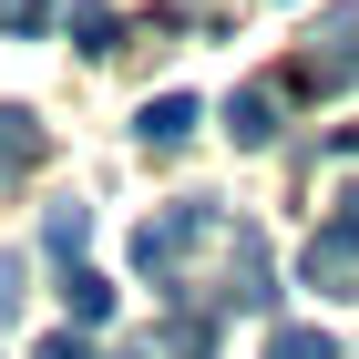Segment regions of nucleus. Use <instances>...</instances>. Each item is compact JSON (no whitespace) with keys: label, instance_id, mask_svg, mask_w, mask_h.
I'll return each mask as SVG.
<instances>
[{"label":"nucleus","instance_id":"obj_9","mask_svg":"<svg viewBox=\"0 0 359 359\" xmlns=\"http://www.w3.org/2000/svg\"><path fill=\"white\" fill-rule=\"evenodd\" d=\"M72 41H83V52H113V41H123L113 0H72Z\"/></svg>","mask_w":359,"mask_h":359},{"label":"nucleus","instance_id":"obj_3","mask_svg":"<svg viewBox=\"0 0 359 359\" xmlns=\"http://www.w3.org/2000/svg\"><path fill=\"white\" fill-rule=\"evenodd\" d=\"M195 123H205V103H195V93H154V103L134 113V134L154 144V154H175V144H185Z\"/></svg>","mask_w":359,"mask_h":359},{"label":"nucleus","instance_id":"obj_6","mask_svg":"<svg viewBox=\"0 0 359 359\" xmlns=\"http://www.w3.org/2000/svg\"><path fill=\"white\" fill-rule=\"evenodd\" d=\"M226 134H236V144H277V93H267V83H247L236 103H226Z\"/></svg>","mask_w":359,"mask_h":359},{"label":"nucleus","instance_id":"obj_10","mask_svg":"<svg viewBox=\"0 0 359 359\" xmlns=\"http://www.w3.org/2000/svg\"><path fill=\"white\" fill-rule=\"evenodd\" d=\"M267 359H339V339H329V329H277Z\"/></svg>","mask_w":359,"mask_h":359},{"label":"nucleus","instance_id":"obj_4","mask_svg":"<svg viewBox=\"0 0 359 359\" xmlns=\"http://www.w3.org/2000/svg\"><path fill=\"white\" fill-rule=\"evenodd\" d=\"M236 308H277V267H267V236L257 226H236V287H226Z\"/></svg>","mask_w":359,"mask_h":359},{"label":"nucleus","instance_id":"obj_1","mask_svg":"<svg viewBox=\"0 0 359 359\" xmlns=\"http://www.w3.org/2000/svg\"><path fill=\"white\" fill-rule=\"evenodd\" d=\"M298 277L318 287V298H359V195L339 205L318 236H308V257H298Z\"/></svg>","mask_w":359,"mask_h":359},{"label":"nucleus","instance_id":"obj_7","mask_svg":"<svg viewBox=\"0 0 359 359\" xmlns=\"http://www.w3.org/2000/svg\"><path fill=\"white\" fill-rule=\"evenodd\" d=\"M31 154H41V123H31V113H11V103H0V185H11V175H21Z\"/></svg>","mask_w":359,"mask_h":359},{"label":"nucleus","instance_id":"obj_12","mask_svg":"<svg viewBox=\"0 0 359 359\" xmlns=\"http://www.w3.org/2000/svg\"><path fill=\"white\" fill-rule=\"evenodd\" d=\"M31 359H103V349H93L83 329H52V339H41V349H31Z\"/></svg>","mask_w":359,"mask_h":359},{"label":"nucleus","instance_id":"obj_13","mask_svg":"<svg viewBox=\"0 0 359 359\" xmlns=\"http://www.w3.org/2000/svg\"><path fill=\"white\" fill-rule=\"evenodd\" d=\"M11 308H21V267H0V318H11Z\"/></svg>","mask_w":359,"mask_h":359},{"label":"nucleus","instance_id":"obj_8","mask_svg":"<svg viewBox=\"0 0 359 359\" xmlns=\"http://www.w3.org/2000/svg\"><path fill=\"white\" fill-rule=\"evenodd\" d=\"M83 236H93V205H52V216H41V247H52L62 267L83 257Z\"/></svg>","mask_w":359,"mask_h":359},{"label":"nucleus","instance_id":"obj_11","mask_svg":"<svg viewBox=\"0 0 359 359\" xmlns=\"http://www.w3.org/2000/svg\"><path fill=\"white\" fill-rule=\"evenodd\" d=\"M41 21H52V0H0V31H11V41H31Z\"/></svg>","mask_w":359,"mask_h":359},{"label":"nucleus","instance_id":"obj_2","mask_svg":"<svg viewBox=\"0 0 359 359\" xmlns=\"http://www.w3.org/2000/svg\"><path fill=\"white\" fill-rule=\"evenodd\" d=\"M205 236H216V205H205V195H185V205H165V216L134 236V267H144V277H175V257L205 247Z\"/></svg>","mask_w":359,"mask_h":359},{"label":"nucleus","instance_id":"obj_5","mask_svg":"<svg viewBox=\"0 0 359 359\" xmlns=\"http://www.w3.org/2000/svg\"><path fill=\"white\" fill-rule=\"evenodd\" d=\"M62 308H72V329H103V318H113V277L62 267Z\"/></svg>","mask_w":359,"mask_h":359}]
</instances>
